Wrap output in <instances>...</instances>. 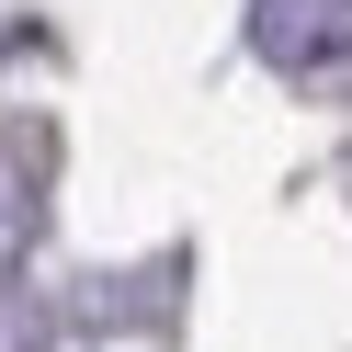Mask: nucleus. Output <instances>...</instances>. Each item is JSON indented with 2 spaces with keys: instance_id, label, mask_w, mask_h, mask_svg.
<instances>
[{
  "instance_id": "nucleus-1",
  "label": "nucleus",
  "mask_w": 352,
  "mask_h": 352,
  "mask_svg": "<svg viewBox=\"0 0 352 352\" xmlns=\"http://www.w3.org/2000/svg\"><path fill=\"white\" fill-rule=\"evenodd\" d=\"M250 46L273 69H341L352 57V0H250Z\"/></svg>"
},
{
  "instance_id": "nucleus-2",
  "label": "nucleus",
  "mask_w": 352,
  "mask_h": 352,
  "mask_svg": "<svg viewBox=\"0 0 352 352\" xmlns=\"http://www.w3.org/2000/svg\"><path fill=\"white\" fill-rule=\"evenodd\" d=\"M34 205H46V137L34 125H0V261L34 239Z\"/></svg>"
}]
</instances>
